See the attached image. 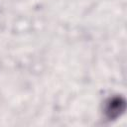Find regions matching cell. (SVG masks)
<instances>
[{"instance_id": "6da1fadb", "label": "cell", "mask_w": 127, "mask_h": 127, "mask_svg": "<svg viewBox=\"0 0 127 127\" xmlns=\"http://www.w3.org/2000/svg\"><path fill=\"white\" fill-rule=\"evenodd\" d=\"M126 108L125 99L121 96L110 97L104 106V113L108 120H115L123 114Z\"/></svg>"}]
</instances>
